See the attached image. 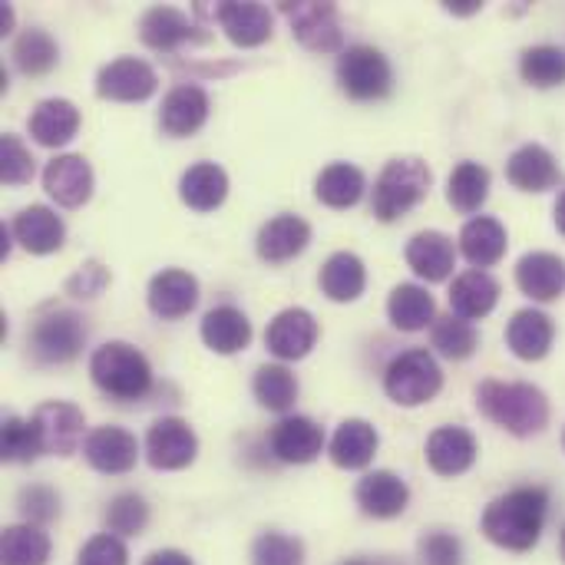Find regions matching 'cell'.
<instances>
[{
  "instance_id": "obj_1",
  "label": "cell",
  "mask_w": 565,
  "mask_h": 565,
  "mask_svg": "<svg viewBox=\"0 0 565 565\" xmlns=\"http://www.w3.org/2000/svg\"><path fill=\"white\" fill-rule=\"evenodd\" d=\"M550 493L543 487H520L507 497H497L483 513V536L510 553H526L540 543L546 526Z\"/></svg>"
},
{
  "instance_id": "obj_2",
  "label": "cell",
  "mask_w": 565,
  "mask_h": 565,
  "mask_svg": "<svg viewBox=\"0 0 565 565\" xmlns=\"http://www.w3.org/2000/svg\"><path fill=\"white\" fill-rule=\"evenodd\" d=\"M477 407L487 420L510 430L513 437H533L550 424V401L533 384L483 381L477 387Z\"/></svg>"
},
{
  "instance_id": "obj_3",
  "label": "cell",
  "mask_w": 565,
  "mask_h": 565,
  "mask_svg": "<svg viewBox=\"0 0 565 565\" xmlns=\"http://www.w3.org/2000/svg\"><path fill=\"white\" fill-rule=\"evenodd\" d=\"M93 384L116 401H139L152 387V367L146 354L126 341H109L89 358Z\"/></svg>"
},
{
  "instance_id": "obj_4",
  "label": "cell",
  "mask_w": 565,
  "mask_h": 565,
  "mask_svg": "<svg viewBox=\"0 0 565 565\" xmlns=\"http://www.w3.org/2000/svg\"><path fill=\"white\" fill-rule=\"evenodd\" d=\"M430 182H434V172L427 169L424 159L417 156L391 159L374 182V199H371L374 215L381 222H397L401 215H407L414 205L427 199Z\"/></svg>"
},
{
  "instance_id": "obj_5",
  "label": "cell",
  "mask_w": 565,
  "mask_h": 565,
  "mask_svg": "<svg viewBox=\"0 0 565 565\" xmlns=\"http://www.w3.org/2000/svg\"><path fill=\"white\" fill-rule=\"evenodd\" d=\"M444 387V374L437 358L427 348H414L404 351L401 358L391 361L387 374H384V391L394 404L401 407H420L427 401H434Z\"/></svg>"
},
{
  "instance_id": "obj_6",
  "label": "cell",
  "mask_w": 565,
  "mask_h": 565,
  "mask_svg": "<svg viewBox=\"0 0 565 565\" xmlns=\"http://www.w3.org/2000/svg\"><path fill=\"white\" fill-rule=\"evenodd\" d=\"M338 83L341 89L358 99V103H371V99H384L394 86V70L387 63V56L377 46L358 43L341 50L338 60Z\"/></svg>"
},
{
  "instance_id": "obj_7",
  "label": "cell",
  "mask_w": 565,
  "mask_h": 565,
  "mask_svg": "<svg viewBox=\"0 0 565 565\" xmlns=\"http://www.w3.org/2000/svg\"><path fill=\"white\" fill-rule=\"evenodd\" d=\"M86 344V324L73 311H50L30 328V351L40 364H70Z\"/></svg>"
},
{
  "instance_id": "obj_8",
  "label": "cell",
  "mask_w": 565,
  "mask_h": 565,
  "mask_svg": "<svg viewBox=\"0 0 565 565\" xmlns=\"http://www.w3.org/2000/svg\"><path fill=\"white\" fill-rule=\"evenodd\" d=\"M30 424L40 437V450L43 454H53V457H70L79 440H83V411L73 407V404H63V401H50V404H40L33 414H30Z\"/></svg>"
},
{
  "instance_id": "obj_9",
  "label": "cell",
  "mask_w": 565,
  "mask_h": 565,
  "mask_svg": "<svg viewBox=\"0 0 565 565\" xmlns=\"http://www.w3.org/2000/svg\"><path fill=\"white\" fill-rule=\"evenodd\" d=\"M199 454L195 430L179 417H162L146 434V460L152 470H185Z\"/></svg>"
},
{
  "instance_id": "obj_10",
  "label": "cell",
  "mask_w": 565,
  "mask_h": 565,
  "mask_svg": "<svg viewBox=\"0 0 565 565\" xmlns=\"http://www.w3.org/2000/svg\"><path fill=\"white\" fill-rule=\"evenodd\" d=\"M291 33L315 53H334L344 43V26L334 3H285Z\"/></svg>"
},
{
  "instance_id": "obj_11",
  "label": "cell",
  "mask_w": 565,
  "mask_h": 565,
  "mask_svg": "<svg viewBox=\"0 0 565 565\" xmlns=\"http://www.w3.org/2000/svg\"><path fill=\"white\" fill-rule=\"evenodd\" d=\"M159 76L146 60L136 56H119L106 63L96 76V93L113 103H142L156 93Z\"/></svg>"
},
{
  "instance_id": "obj_12",
  "label": "cell",
  "mask_w": 565,
  "mask_h": 565,
  "mask_svg": "<svg viewBox=\"0 0 565 565\" xmlns=\"http://www.w3.org/2000/svg\"><path fill=\"white\" fill-rule=\"evenodd\" d=\"M318 341V321L305 308H285L265 331V348L281 361H301Z\"/></svg>"
},
{
  "instance_id": "obj_13",
  "label": "cell",
  "mask_w": 565,
  "mask_h": 565,
  "mask_svg": "<svg viewBox=\"0 0 565 565\" xmlns=\"http://www.w3.org/2000/svg\"><path fill=\"white\" fill-rule=\"evenodd\" d=\"M83 457L93 470L106 477L129 473L139 460V444L129 430L122 427H99L83 440Z\"/></svg>"
},
{
  "instance_id": "obj_14",
  "label": "cell",
  "mask_w": 565,
  "mask_h": 565,
  "mask_svg": "<svg viewBox=\"0 0 565 565\" xmlns=\"http://www.w3.org/2000/svg\"><path fill=\"white\" fill-rule=\"evenodd\" d=\"M43 189L56 205L79 209L93 195V169L83 156H56L43 169Z\"/></svg>"
},
{
  "instance_id": "obj_15",
  "label": "cell",
  "mask_w": 565,
  "mask_h": 565,
  "mask_svg": "<svg viewBox=\"0 0 565 565\" xmlns=\"http://www.w3.org/2000/svg\"><path fill=\"white\" fill-rule=\"evenodd\" d=\"M209 119V93L195 83H182L166 93L159 109V126L169 136H192Z\"/></svg>"
},
{
  "instance_id": "obj_16",
  "label": "cell",
  "mask_w": 565,
  "mask_h": 565,
  "mask_svg": "<svg viewBox=\"0 0 565 565\" xmlns=\"http://www.w3.org/2000/svg\"><path fill=\"white\" fill-rule=\"evenodd\" d=\"M199 305V281L182 268H166L149 281V308L162 321H179Z\"/></svg>"
},
{
  "instance_id": "obj_17",
  "label": "cell",
  "mask_w": 565,
  "mask_h": 565,
  "mask_svg": "<svg viewBox=\"0 0 565 565\" xmlns=\"http://www.w3.org/2000/svg\"><path fill=\"white\" fill-rule=\"evenodd\" d=\"M477 437L463 427H440L427 440V463L437 477H460L477 463Z\"/></svg>"
},
{
  "instance_id": "obj_18",
  "label": "cell",
  "mask_w": 565,
  "mask_h": 565,
  "mask_svg": "<svg viewBox=\"0 0 565 565\" xmlns=\"http://www.w3.org/2000/svg\"><path fill=\"white\" fill-rule=\"evenodd\" d=\"M324 450V430L308 417H285L271 430V454L281 463H315Z\"/></svg>"
},
{
  "instance_id": "obj_19",
  "label": "cell",
  "mask_w": 565,
  "mask_h": 565,
  "mask_svg": "<svg viewBox=\"0 0 565 565\" xmlns=\"http://www.w3.org/2000/svg\"><path fill=\"white\" fill-rule=\"evenodd\" d=\"M311 242V225L301 218V215H275L271 222L262 225L258 232V255L268 262V265H281V262H291L295 255H301Z\"/></svg>"
},
{
  "instance_id": "obj_20",
  "label": "cell",
  "mask_w": 565,
  "mask_h": 565,
  "mask_svg": "<svg viewBox=\"0 0 565 565\" xmlns=\"http://www.w3.org/2000/svg\"><path fill=\"white\" fill-rule=\"evenodd\" d=\"M13 238L30 252V255H50V252H60L63 248V238H66V225L63 218L46 209V205H30L23 209L13 225H10Z\"/></svg>"
},
{
  "instance_id": "obj_21",
  "label": "cell",
  "mask_w": 565,
  "mask_h": 565,
  "mask_svg": "<svg viewBox=\"0 0 565 565\" xmlns=\"http://www.w3.org/2000/svg\"><path fill=\"white\" fill-rule=\"evenodd\" d=\"M411 490L391 470H374L358 483V507L374 520H394L407 510Z\"/></svg>"
},
{
  "instance_id": "obj_22",
  "label": "cell",
  "mask_w": 565,
  "mask_h": 565,
  "mask_svg": "<svg viewBox=\"0 0 565 565\" xmlns=\"http://www.w3.org/2000/svg\"><path fill=\"white\" fill-rule=\"evenodd\" d=\"M553 341H556L553 318L536 308L516 311L513 321L507 324V344L520 361H543L550 354Z\"/></svg>"
},
{
  "instance_id": "obj_23",
  "label": "cell",
  "mask_w": 565,
  "mask_h": 565,
  "mask_svg": "<svg viewBox=\"0 0 565 565\" xmlns=\"http://www.w3.org/2000/svg\"><path fill=\"white\" fill-rule=\"evenodd\" d=\"M516 285L533 301H556L565 288V262L553 252H530L516 265Z\"/></svg>"
},
{
  "instance_id": "obj_24",
  "label": "cell",
  "mask_w": 565,
  "mask_h": 565,
  "mask_svg": "<svg viewBox=\"0 0 565 565\" xmlns=\"http://www.w3.org/2000/svg\"><path fill=\"white\" fill-rule=\"evenodd\" d=\"M212 20L222 23V30L235 46H262L275 26L268 7L262 3H218L212 10Z\"/></svg>"
},
{
  "instance_id": "obj_25",
  "label": "cell",
  "mask_w": 565,
  "mask_h": 565,
  "mask_svg": "<svg viewBox=\"0 0 565 565\" xmlns=\"http://www.w3.org/2000/svg\"><path fill=\"white\" fill-rule=\"evenodd\" d=\"M500 301V285L493 275L480 271V268H470L463 275L454 278L450 285V308L457 318L463 321H477V318H487Z\"/></svg>"
},
{
  "instance_id": "obj_26",
  "label": "cell",
  "mask_w": 565,
  "mask_h": 565,
  "mask_svg": "<svg viewBox=\"0 0 565 565\" xmlns=\"http://www.w3.org/2000/svg\"><path fill=\"white\" fill-rule=\"evenodd\" d=\"M139 36H142L146 46L166 50V53L179 50V46H185L192 40H202V33L192 26V20L182 10H175V7H152V10H146L142 20H139Z\"/></svg>"
},
{
  "instance_id": "obj_27",
  "label": "cell",
  "mask_w": 565,
  "mask_h": 565,
  "mask_svg": "<svg viewBox=\"0 0 565 565\" xmlns=\"http://www.w3.org/2000/svg\"><path fill=\"white\" fill-rule=\"evenodd\" d=\"M507 179L523 192H546L559 182V166L553 152L540 142L520 146L507 162Z\"/></svg>"
},
{
  "instance_id": "obj_28",
  "label": "cell",
  "mask_w": 565,
  "mask_h": 565,
  "mask_svg": "<svg viewBox=\"0 0 565 565\" xmlns=\"http://www.w3.org/2000/svg\"><path fill=\"white\" fill-rule=\"evenodd\" d=\"M407 265L424 281H447L457 265L454 238H447L444 232H417L407 242Z\"/></svg>"
},
{
  "instance_id": "obj_29",
  "label": "cell",
  "mask_w": 565,
  "mask_h": 565,
  "mask_svg": "<svg viewBox=\"0 0 565 565\" xmlns=\"http://www.w3.org/2000/svg\"><path fill=\"white\" fill-rule=\"evenodd\" d=\"M26 129L30 136L46 146V149H56V146H66L76 129H79V109L70 103V99H43L36 103V109L30 113L26 119Z\"/></svg>"
},
{
  "instance_id": "obj_30",
  "label": "cell",
  "mask_w": 565,
  "mask_h": 565,
  "mask_svg": "<svg viewBox=\"0 0 565 565\" xmlns=\"http://www.w3.org/2000/svg\"><path fill=\"white\" fill-rule=\"evenodd\" d=\"M202 341L215 354H238L252 341V321L235 305H218L202 318Z\"/></svg>"
},
{
  "instance_id": "obj_31",
  "label": "cell",
  "mask_w": 565,
  "mask_h": 565,
  "mask_svg": "<svg viewBox=\"0 0 565 565\" xmlns=\"http://www.w3.org/2000/svg\"><path fill=\"white\" fill-rule=\"evenodd\" d=\"M507 245H510L507 228L497 218H490V215L470 218L463 225V232H460V252L480 271L490 268V265H497L507 255Z\"/></svg>"
},
{
  "instance_id": "obj_32",
  "label": "cell",
  "mask_w": 565,
  "mask_h": 565,
  "mask_svg": "<svg viewBox=\"0 0 565 565\" xmlns=\"http://www.w3.org/2000/svg\"><path fill=\"white\" fill-rule=\"evenodd\" d=\"M179 195L195 212H215L228 195V175L215 162H195L179 182Z\"/></svg>"
},
{
  "instance_id": "obj_33",
  "label": "cell",
  "mask_w": 565,
  "mask_h": 565,
  "mask_svg": "<svg viewBox=\"0 0 565 565\" xmlns=\"http://www.w3.org/2000/svg\"><path fill=\"white\" fill-rule=\"evenodd\" d=\"M377 430L367 420H344L331 437V460L341 470H364L377 454Z\"/></svg>"
},
{
  "instance_id": "obj_34",
  "label": "cell",
  "mask_w": 565,
  "mask_h": 565,
  "mask_svg": "<svg viewBox=\"0 0 565 565\" xmlns=\"http://www.w3.org/2000/svg\"><path fill=\"white\" fill-rule=\"evenodd\" d=\"M387 315H391V324L414 334V331H424L427 324L437 321V305H434V295L420 285H397L391 291V301H387Z\"/></svg>"
},
{
  "instance_id": "obj_35",
  "label": "cell",
  "mask_w": 565,
  "mask_h": 565,
  "mask_svg": "<svg viewBox=\"0 0 565 565\" xmlns=\"http://www.w3.org/2000/svg\"><path fill=\"white\" fill-rule=\"evenodd\" d=\"M364 189H367L364 172L358 166H351V162H331L328 169H321V175L315 182V195L328 209H351V205H358Z\"/></svg>"
},
{
  "instance_id": "obj_36",
  "label": "cell",
  "mask_w": 565,
  "mask_h": 565,
  "mask_svg": "<svg viewBox=\"0 0 565 565\" xmlns=\"http://www.w3.org/2000/svg\"><path fill=\"white\" fill-rule=\"evenodd\" d=\"M367 271L354 252H334L321 268V291L331 301H358L364 295Z\"/></svg>"
},
{
  "instance_id": "obj_37",
  "label": "cell",
  "mask_w": 565,
  "mask_h": 565,
  "mask_svg": "<svg viewBox=\"0 0 565 565\" xmlns=\"http://www.w3.org/2000/svg\"><path fill=\"white\" fill-rule=\"evenodd\" d=\"M447 199L457 212L463 215H473L483 209V202L490 199V169L480 166V162H460L454 172H450V182H447Z\"/></svg>"
},
{
  "instance_id": "obj_38",
  "label": "cell",
  "mask_w": 565,
  "mask_h": 565,
  "mask_svg": "<svg viewBox=\"0 0 565 565\" xmlns=\"http://www.w3.org/2000/svg\"><path fill=\"white\" fill-rule=\"evenodd\" d=\"M0 563L46 565L50 563V536L40 526H30V523L7 526L3 536H0Z\"/></svg>"
},
{
  "instance_id": "obj_39",
  "label": "cell",
  "mask_w": 565,
  "mask_h": 565,
  "mask_svg": "<svg viewBox=\"0 0 565 565\" xmlns=\"http://www.w3.org/2000/svg\"><path fill=\"white\" fill-rule=\"evenodd\" d=\"M56 60H60V46H56V40H53L46 30H40V26L23 30V33L17 36V43H13V63H17V70L26 73V76H43V73H50V70L56 66Z\"/></svg>"
},
{
  "instance_id": "obj_40",
  "label": "cell",
  "mask_w": 565,
  "mask_h": 565,
  "mask_svg": "<svg viewBox=\"0 0 565 565\" xmlns=\"http://www.w3.org/2000/svg\"><path fill=\"white\" fill-rule=\"evenodd\" d=\"M252 391H255L258 404L268 407V411H275V414L291 411L295 401H298V381H295V374L285 364H265V367H258Z\"/></svg>"
},
{
  "instance_id": "obj_41",
  "label": "cell",
  "mask_w": 565,
  "mask_h": 565,
  "mask_svg": "<svg viewBox=\"0 0 565 565\" xmlns=\"http://www.w3.org/2000/svg\"><path fill=\"white\" fill-rule=\"evenodd\" d=\"M430 338H434V348H437L444 358H450V361H467V358H473L477 348H480L477 328H473L470 321L457 318L454 311L434 321Z\"/></svg>"
},
{
  "instance_id": "obj_42",
  "label": "cell",
  "mask_w": 565,
  "mask_h": 565,
  "mask_svg": "<svg viewBox=\"0 0 565 565\" xmlns=\"http://www.w3.org/2000/svg\"><path fill=\"white\" fill-rule=\"evenodd\" d=\"M520 73L536 89H553L565 83V53L559 46H530L520 60Z\"/></svg>"
},
{
  "instance_id": "obj_43",
  "label": "cell",
  "mask_w": 565,
  "mask_h": 565,
  "mask_svg": "<svg viewBox=\"0 0 565 565\" xmlns=\"http://www.w3.org/2000/svg\"><path fill=\"white\" fill-rule=\"evenodd\" d=\"M149 523V507L136 493H119L113 497L106 510V533L113 536H139Z\"/></svg>"
},
{
  "instance_id": "obj_44",
  "label": "cell",
  "mask_w": 565,
  "mask_h": 565,
  "mask_svg": "<svg viewBox=\"0 0 565 565\" xmlns=\"http://www.w3.org/2000/svg\"><path fill=\"white\" fill-rule=\"evenodd\" d=\"M40 454L43 450H40V437H36L33 424L20 420V417H7L3 420V434H0V457L7 463H30Z\"/></svg>"
},
{
  "instance_id": "obj_45",
  "label": "cell",
  "mask_w": 565,
  "mask_h": 565,
  "mask_svg": "<svg viewBox=\"0 0 565 565\" xmlns=\"http://www.w3.org/2000/svg\"><path fill=\"white\" fill-rule=\"evenodd\" d=\"M252 565H305V546L285 533H262L252 546Z\"/></svg>"
},
{
  "instance_id": "obj_46",
  "label": "cell",
  "mask_w": 565,
  "mask_h": 565,
  "mask_svg": "<svg viewBox=\"0 0 565 565\" xmlns=\"http://www.w3.org/2000/svg\"><path fill=\"white\" fill-rule=\"evenodd\" d=\"M0 179L3 185H26L33 179V156L13 132L0 136Z\"/></svg>"
},
{
  "instance_id": "obj_47",
  "label": "cell",
  "mask_w": 565,
  "mask_h": 565,
  "mask_svg": "<svg viewBox=\"0 0 565 565\" xmlns=\"http://www.w3.org/2000/svg\"><path fill=\"white\" fill-rule=\"evenodd\" d=\"M17 510L30 526H46L60 516V497L50 487H23L17 497Z\"/></svg>"
},
{
  "instance_id": "obj_48",
  "label": "cell",
  "mask_w": 565,
  "mask_h": 565,
  "mask_svg": "<svg viewBox=\"0 0 565 565\" xmlns=\"http://www.w3.org/2000/svg\"><path fill=\"white\" fill-rule=\"evenodd\" d=\"M417 559L420 565H463V546L454 533H427L417 543Z\"/></svg>"
},
{
  "instance_id": "obj_49",
  "label": "cell",
  "mask_w": 565,
  "mask_h": 565,
  "mask_svg": "<svg viewBox=\"0 0 565 565\" xmlns=\"http://www.w3.org/2000/svg\"><path fill=\"white\" fill-rule=\"evenodd\" d=\"M76 565H129V553H126V543L119 536L99 533L79 550Z\"/></svg>"
},
{
  "instance_id": "obj_50",
  "label": "cell",
  "mask_w": 565,
  "mask_h": 565,
  "mask_svg": "<svg viewBox=\"0 0 565 565\" xmlns=\"http://www.w3.org/2000/svg\"><path fill=\"white\" fill-rule=\"evenodd\" d=\"M106 285H109V271H106L99 262H86V265L66 281V291L76 295V298H96Z\"/></svg>"
},
{
  "instance_id": "obj_51",
  "label": "cell",
  "mask_w": 565,
  "mask_h": 565,
  "mask_svg": "<svg viewBox=\"0 0 565 565\" xmlns=\"http://www.w3.org/2000/svg\"><path fill=\"white\" fill-rule=\"evenodd\" d=\"M142 565H192V559L185 553H179V550H159Z\"/></svg>"
},
{
  "instance_id": "obj_52",
  "label": "cell",
  "mask_w": 565,
  "mask_h": 565,
  "mask_svg": "<svg viewBox=\"0 0 565 565\" xmlns=\"http://www.w3.org/2000/svg\"><path fill=\"white\" fill-rule=\"evenodd\" d=\"M10 26H13V10L3 3V7H0V30H3V33H10Z\"/></svg>"
},
{
  "instance_id": "obj_53",
  "label": "cell",
  "mask_w": 565,
  "mask_h": 565,
  "mask_svg": "<svg viewBox=\"0 0 565 565\" xmlns=\"http://www.w3.org/2000/svg\"><path fill=\"white\" fill-rule=\"evenodd\" d=\"M556 228L565 235V192L559 195V202H556Z\"/></svg>"
},
{
  "instance_id": "obj_54",
  "label": "cell",
  "mask_w": 565,
  "mask_h": 565,
  "mask_svg": "<svg viewBox=\"0 0 565 565\" xmlns=\"http://www.w3.org/2000/svg\"><path fill=\"white\" fill-rule=\"evenodd\" d=\"M344 565H394V563H387V559H364V556H358V559H348Z\"/></svg>"
},
{
  "instance_id": "obj_55",
  "label": "cell",
  "mask_w": 565,
  "mask_h": 565,
  "mask_svg": "<svg viewBox=\"0 0 565 565\" xmlns=\"http://www.w3.org/2000/svg\"><path fill=\"white\" fill-rule=\"evenodd\" d=\"M559 556H563V563H565V526H563V533H559Z\"/></svg>"
},
{
  "instance_id": "obj_56",
  "label": "cell",
  "mask_w": 565,
  "mask_h": 565,
  "mask_svg": "<svg viewBox=\"0 0 565 565\" xmlns=\"http://www.w3.org/2000/svg\"><path fill=\"white\" fill-rule=\"evenodd\" d=\"M563 444H565V437H563Z\"/></svg>"
}]
</instances>
